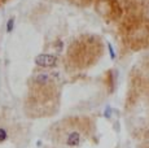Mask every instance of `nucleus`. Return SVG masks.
Listing matches in <instances>:
<instances>
[{
  "label": "nucleus",
  "instance_id": "20e7f679",
  "mask_svg": "<svg viewBox=\"0 0 149 148\" xmlns=\"http://www.w3.org/2000/svg\"><path fill=\"white\" fill-rule=\"evenodd\" d=\"M13 25H14V18H10L9 21H8V24H7V30L8 31H12Z\"/></svg>",
  "mask_w": 149,
  "mask_h": 148
},
{
  "label": "nucleus",
  "instance_id": "7ed1b4c3",
  "mask_svg": "<svg viewBox=\"0 0 149 148\" xmlns=\"http://www.w3.org/2000/svg\"><path fill=\"white\" fill-rule=\"evenodd\" d=\"M7 136H8L7 130H5V129H1V127H0V143H1V142H4L5 139H7Z\"/></svg>",
  "mask_w": 149,
  "mask_h": 148
},
{
  "label": "nucleus",
  "instance_id": "f03ea898",
  "mask_svg": "<svg viewBox=\"0 0 149 148\" xmlns=\"http://www.w3.org/2000/svg\"><path fill=\"white\" fill-rule=\"evenodd\" d=\"M35 64L39 65V66H43V68H52L57 64V59H56V56H53V55H47V53H44V55L36 56Z\"/></svg>",
  "mask_w": 149,
  "mask_h": 148
},
{
  "label": "nucleus",
  "instance_id": "f257e3e1",
  "mask_svg": "<svg viewBox=\"0 0 149 148\" xmlns=\"http://www.w3.org/2000/svg\"><path fill=\"white\" fill-rule=\"evenodd\" d=\"M90 121H83V118L74 117L68 118L58 126L60 143H64L66 147H79L90 135Z\"/></svg>",
  "mask_w": 149,
  "mask_h": 148
}]
</instances>
